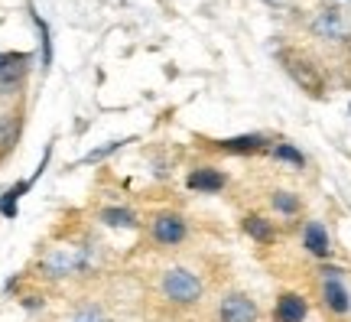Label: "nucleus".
<instances>
[{
  "label": "nucleus",
  "mask_w": 351,
  "mask_h": 322,
  "mask_svg": "<svg viewBox=\"0 0 351 322\" xmlns=\"http://www.w3.org/2000/svg\"><path fill=\"white\" fill-rule=\"evenodd\" d=\"M16 137H20V121H16V114H3L0 117V157H7L16 143Z\"/></svg>",
  "instance_id": "f3484780"
},
{
  "label": "nucleus",
  "mask_w": 351,
  "mask_h": 322,
  "mask_svg": "<svg viewBox=\"0 0 351 322\" xmlns=\"http://www.w3.org/2000/svg\"><path fill=\"white\" fill-rule=\"evenodd\" d=\"M322 306L332 316H348L351 312V293L341 284V277H322Z\"/></svg>",
  "instance_id": "0eeeda50"
},
{
  "label": "nucleus",
  "mask_w": 351,
  "mask_h": 322,
  "mask_svg": "<svg viewBox=\"0 0 351 322\" xmlns=\"http://www.w3.org/2000/svg\"><path fill=\"white\" fill-rule=\"evenodd\" d=\"M270 157L280 163H289V166H306V153L302 150H296L293 143H270Z\"/></svg>",
  "instance_id": "a211bd4d"
},
{
  "label": "nucleus",
  "mask_w": 351,
  "mask_h": 322,
  "mask_svg": "<svg viewBox=\"0 0 351 322\" xmlns=\"http://www.w3.org/2000/svg\"><path fill=\"white\" fill-rule=\"evenodd\" d=\"M0 56H3V52H0Z\"/></svg>",
  "instance_id": "5701e85b"
},
{
  "label": "nucleus",
  "mask_w": 351,
  "mask_h": 322,
  "mask_svg": "<svg viewBox=\"0 0 351 322\" xmlns=\"http://www.w3.org/2000/svg\"><path fill=\"white\" fill-rule=\"evenodd\" d=\"M29 62H33L29 52H3L0 56V95L20 91L26 72H29Z\"/></svg>",
  "instance_id": "39448f33"
},
{
  "label": "nucleus",
  "mask_w": 351,
  "mask_h": 322,
  "mask_svg": "<svg viewBox=\"0 0 351 322\" xmlns=\"http://www.w3.org/2000/svg\"><path fill=\"white\" fill-rule=\"evenodd\" d=\"M91 244H65V248H52L43 264H39V271L43 277H49V280H65V277H75V273H85L91 267Z\"/></svg>",
  "instance_id": "f03ea898"
},
{
  "label": "nucleus",
  "mask_w": 351,
  "mask_h": 322,
  "mask_svg": "<svg viewBox=\"0 0 351 322\" xmlns=\"http://www.w3.org/2000/svg\"><path fill=\"white\" fill-rule=\"evenodd\" d=\"M309 303L300 293H280L274 306V322H306Z\"/></svg>",
  "instance_id": "f8f14e48"
},
{
  "label": "nucleus",
  "mask_w": 351,
  "mask_h": 322,
  "mask_svg": "<svg viewBox=\"0 0 351 322\" xmlns=\"http://www.w3.org/2000/svg\"><path fill=\"white\" fill-rule=\"evenodd\" d=\"M302 248H306V254H313L315 260L332 257V238H328L326 225L322 222H306V228H302Z\"/></svg>",
  "instance_id": "9b49d317"
},
{
  "label": "nucleus",
  "mask_w": 351,
  "mask_h": 322,
  "mask_svg": "<svg viewBox=\"0 0 351 322\" xmlns=\"http://www.w3.org/2000/svg\"><path fill=\"white\" fill-rule=\"evenodd\" d=\"M189 235V222L179 215V211H160L150 222V238L160 244V248H176L182 244Z\"/></svg>",
  "instance_id": "7ed1b4c3"
},
{
  "label": "nucleus",
  "mask_w": 351,
  "mask_h": 322,
  "mask_svg": "<svg viewBox=\"0 0 351 322\" xmlns=\"http://www.w3.org/2000/svg\"><path fill=\"white\" fill-rule=\"evenodd\" d=\"M257 316H261L257 303L247 293H238V290L218 299V312H215L218 322H257Z\"/></svg>",
  "instance_id": "20e7f679"
},
{
  "label": "nucleus",
  "mask_w": 351,
  "mask_h": 322,
  "mask_svg": "<svg viewBox=\"0 0 351 322\" xmlns=\"http://www.w3.org/2000/svg\"><path fill=\"white\" fill-rule=\"evenodd\" d=\"M186 186L192 192H202V196H215V192H221L228 186V176L221 170H215V166H199V170H192L186 176Z\"/></svg>",
  "instance_id": "9d476101"
},
{
  "label": "nucleus",
  "mask_w": 351,
  "mask_h": 322,
  "mask_svg": "<svg viewBox=\"0 0 351 322\" xmlns=\"http://www.w3.org/2000/svg\"><path fill=\"white\" fill-rule=\"evenodd\" d=\"M241 228H244V235L254 238L257 244H274L276 241L274 222H267L263 215H244V218H241Z\"/></svg>",
  "instance_id": "ddd939ff"
},
{
  "label": "nucleus",
  "mask_w": 351,
  "mask_h": 322,
  "mask_svg": "<svg viewBox=\"0 0 351 322\" xmlns=\"http://www.w3.org/2000/svg\"><path fill=\"white\" fill-rule=\"evenodd\" d=\"M43 306H46V299H43V297H36V293H33V297H23V310L36 312V310H43Z\"/></svg>",
  "instance_id": "4be33fe9"
},
{
  "label": "nucleus",
  "mask_w": 351,
  "mask_h": 322,
  "mask_svg": "<svg viewBox=\"0 0 351 322\" xmlns=\"http://www.w3.org/2000/svg\"><path fill=\"white\" fill-rule=\"evenodd\" d=\"M127 143H134V137H124V140H108V143H101V147L88 150L85 157H82V163H101V160H108L111 153H117V150L127 147Z\"/></svg>",
  "instance_id": "6ab92c4d"
},
{
  "label": "nucleus",
  "mask_w": 351,
  "mask_h": 322,
  "mask_svg": "<svg viewBox=\"0 0 351 322\" xmlns=\"http://www.w3.org/2000/svg\"><path fill=\"white\" fill-rule=\"evenodd\" d=\"M215 147L228 153V157H251V153H263L270 150V137L267 134H241L228 137V140H215Z\"/></svg>",
  "instance_id": "423d86ee"
},
{
  "label": "nucleus",
  "mask_w": 351,
  "mask_h": 322,
  "mask_svg": "<svg viewBox=\"0 0 351 322\" xmlns=\"http://www.w3.org/2000/svg\"><path fill=\"white\" fill-rule=\"evenodd\" d=\"M270 205H274V211H280L283 218H296L302 211V202L296 192H287V189H276L274 196H270Z\"/></svg>",
  "instance_id": "dca6fc26"
},
{
  "label": "nucleus",
  "mask_w": 351,
  "mask_h": 322,
  "mask_svg": "<svg viewBox=\"0 0 351 322\" xmlns=\"http://www.w3.org/2000/svg\"><path fill=\"white\" fill-rule=\"evenodd\" d=\"M287 72L293 75V82H296L302 91H309V95H319V91H322V75L315 72V65L309 62V59L287 56Z\"/></svg>",
  "instance_id": "1a4fd4ad"
},
{
  "label": "nucleus",
  "mask_w": 351,
  "mask_h": 322,
  "mask_svg": "<svg viewBox=\"0 0 351 322\" xmlns=\"http://www.w3.org/2000/svg\"><path fill=\"white\" fill-rule=\"evenodd\" d=\"M33 13V23H36L39 30V46H43V69L49 72V65H52V39H49V26H46V20L39 16L36 10H29Z\"/></svg>",
  "instance_id": "aec40b11"
},
{
  "label": "nucleus",
  "mask_w": 351,
  "mask_h": 322,
  "mask_svg": "<svg viewBox=\"0 0 351 322\" xmlns=\"http://www.w3.org/2000/svg\"><path fill=\"white\" fill-rule=\"evenodd\" d=\"M69 322H111V316L101 310L98 303H85V306H82Z\"/></svg>",
  "instance_id": "412c9836"
},
{
  "label": "nucleus",
  "mask_w": 351,
  "mask_h": 322,
  "mask_svg": "<svg viewBox=\"0 0 351 322\" xmlns=\"http://www.w3.org/2000/svg\"><path fill=\"white\" fill-rule=\"evenodd\" d=\"M160 293H163L166 303L186 310V306H195L205 297V280L189 267H166L163 277H160Z\"/></svg>",
  "instance_id": "f257e3e1"
},
{
  "label": "nucleus",
  "mask_w": 351,
  "mask_h": 322,
  "mask_svg": "<svg viewBox=\"0 0 351 322\" xmlns=\"http://www.w3.org/2000/svg\"><path fill=\"white\" fill-rule=\"evenodd\" d=\"M313 33L319 39H328V43H341L348 39V20L341 16V10H322L319 16L313 20Z\"/></svg>",
  "instance_id": "6e6552de"
},
{
  "label": "nucleus",
  "mask_w": 351,
  "mask_h": 322,
  "mask_svg": "<svg viewBox=\"0 0 351 322\" xmlns=\"http://www.w3.org/2000/svg\"><path fill=\"white\" fill-rule=\"evenodd\" d=\"M98 222L108 225V228H137V215L124 205H108V209L98 211Z\"/></svg>",
  "instance_id": "2eb2a0df"
},
{
  "label": "nucleus",
  "mask_w": 351,
  "mask_h": 322,
  "mask_svg": "<svg viewBox=\"0 0 351 322\" xmlns=\"http://www.w3.org/2000/svg\"><path fill=\"white\" fill-rule=\"evenodd\" d=\"M29 189H33V183H29V179L13 183V186L0 196V215H3V218H16V211H20V198H23Z\"/></svg>",
  "instance_id": "4468645a"
}]
</instances>
